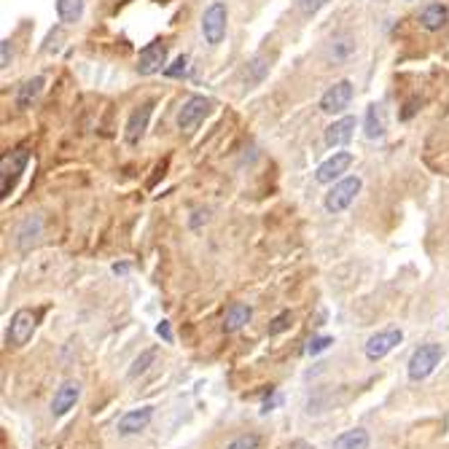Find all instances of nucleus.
<instances>
[{
    "mask_svg": "<svg viewBox=\"0 0 449 449\" xmlns=\"http://www.w3.org/2000/svg\"><path fill=\"white\" fill-rule=\"evenodd\" d=\"M368 430L364 428H352V430H345L334 439L331 449H368Z\"/></svg>",
    "mask_w": 449,
    "mask_h": 449,
    "instance_id": "6ab92c4d",
    "label": "nucleus"
},
{
    "mask_svg": "<svg viewBox=\"0 0 449 449\" xmlns=\"http://www.w3.org/2000/svg\"><path fill=\"white\" fill-rule=\"evenodd\" d=\"M35 334V312L33 309H17L14 318H11V326H8V342L11 345H27Z\"/></svg>",
    "mask_w": 449,
    "mask_h": 449,
    "instance_id": "0eeeda50",
    "label": "nucleus"
},
{
    "mask_svg": "<svg viewBox=\"0 0 449 449\" xmlns=\"http://www.w3.org/2000/svg\"><path fill=\"white\" fill-rule=\"evenodd\" d=\"M43 237V218L41 215H30L27 221H22L19 231H17V247L22 253L33 250V247L41 243Z\"/></svg>",
    "mask_w": 449,
    "mask_h": 449,
    "instance_id": "ddd939ff",
    "label": "nucleus"
},
{
    "mask_svg": "<svg viewBox=\"0 0 449 449\" xmlns=\"http://www.w3.org/2000/svg\"><path fill=\"white\" fill-rule=\"evenodd\" d=\"M352 132H355V116H342L326 129V145L328 148H339V145L350 143Z\"/></svg>",
    "mask_w": 449,
    "mask_h": 449,
    "instance_id": "2eb2a0df",
    "label": "nucleus"
},
{
    "mask_svg": "<svg viewBox=\"0 0 449 449\" xmlns=\"http://www.w3.org/2000/svg\"><path fill=\"white\" fill-rule=\"evenodd\" d=\"M113 3H116V8H119V6H126L129 0H113Z\"/></svg>",
    "mask_w": 449,
    "mask_h": 449,
    "instance_id": "2f4dec72",
    "label": "nucleus"
},
{
    "mask_svg": "<svg viewBox=\"0 0 449 449\" xmlns=\"http://www.w3.org/2000/svg\"><path fill=\"white\" fill-rule=\"evenodd\" d=\"M86 0H57V14H60L62 24H76L81 22Z\"/></svg>",
    "mask_w": 449,
    "mask_h": 449,
    "instance_id": "aec40b11",
    "label": "nucleus"
},
{
    "mask_svg": "<svg viewBox=\"0 0 449 449\" xmlns=\"http://www.w3.org/2000/svg\"><path fill=\"white\" fill-rule=\"evenodd\" d=\"M154 420V407H140L126 411L122 420H119V433L122 436H132V433H140L148 428V423Z\"/></svg>",
    "mask_w": 449,
    "mask_h": 449,
    "instance_id": "4468645a",
    "label": "nucleus"
},
{
    "mask_svg": "<svg viewBox=\"0 0 449 449\" xmlns=\"http://www.w3.org/2000/svg\"><path fill=\"white\" fill-rule=\"evenodd\" d=\"M11 57H14V49H11V41H3L0 43V67L6 70L11 65Z\"/></svg>",
    "mask_w": 449,
    "mask_h": 449,
    "instance_id": "c85d7f7f",
    "label": "nucleus"
},
{
    "mask_svg": "<svg viewBox=\"0 0 449 449\" xmlns=\"http://www.w3.org/2000/svg\"><path fill=\"white\" fill-rule=\"evenodd\" d=\"M350 164H352V154H348V151H336L331 159H326V162L318 167L315 181H318V183H334V181H339V178L348 172Z\"/></svg>",
    "mask_w": 449,
    "mask_h": 449,
    "instance_id": "9b49d317",
    "label": "nucleus"
},
{
    "mask_svg": "<svg viewBox=\"0 0 449 449\" xmlns=\"http://www.w3.org/2000/svg\"><path fill=\"white\" fill-rule=\"evenodd\" d=\"M226 22H229V8H226V3H221V0L210 3L202 17V35L210 46H218V43L224 41Z\"/></svg>",
    "mask_w": 449,
    "mask_h": 449,
    "instance_id": "20e7f679",
    "label": "nucleus"
},
{
    "mask_svg": "<svg viewBox=\"0 0 449 449\" xmlns=\"http://www.w3.org/2000/svg\"><path fill=\"white\" fill-rule=\"evenodd\" d=\"M404 342V334H401V328H388V331H379V334H374L371 339L366 342V358L368 361H382L388 352L398 348Z\"/></svg>",
    "mask_w": 449,
    "mask_h": 449,
    "instance_id": "423d86ee",
    "label": "nucleus"
},
{
    "mask_svg": "<svg viewBox=\"0 0 449 449\" xmlns=\"http://www.w3.org/2000/svg\"><path fill=\"white\" fill-rule=\"evenodd\" d=\"M164 65H167V43L151 41L138 57V73L140 76H154V73L164 70Z\"/></svg>",
    "mask_w": 449,
    "mask_h": 449,
    "instance_id": "6e6552de",
    "label": "nucleus"
},
{
    "mask_svg": "<svg viewBox=\"0 0 449 449\" xmlns=\"http://www.w3.org/2000/svg\"><path fill=\"white\" fill-rule=\"evenodd\" d=\"M156 334L162 336L164 342H172V328H170V320H162V323L156 326Z\"/></svg>",
    "mask_w": 449,
    "mask_h": 449,
    "instance_id": "c756f323",
    "label": "nucleus"
},
{
    "mask_svg": "<svg viewBox=\"0 0 449 449\" xmlns=\"http://www.w3.org/2000/svg\"><path fill=\"white\" fill-rule=\"evenodd\" d=\"M210 105H213V102L207 100V97H202V95L188 97V100L183 102V108L178 111V126H181V129H194V126L210 113Z\"/></svg>",
    "mask_w": 449,
    "mask_h": 449,
    "instance_id": "1a4fd4ad",
    "label": "nucleus"
},
{
    "mask_svg": "<svg viewBox=\"0 0 449 449\" xmlns=\"http://www.w3.org/2000/svg\"><path fill=\"white\" fill-rule=\"evenodd\" d=\"M126 269H129L126 264H116V266H113V272H116V275H126Z\"/></svg>",
    "mask_w": 449,
    "mask_h": 449,
    "instance_id": "7c9ffc66",
    "label": "nucleus"
},
{
    "mask_svg": "<svg viewBox=\"0 0 449 449\" xmlns=\"http://www.w3.org/2000/svg\"><path fill=\"white\" fill-rule=\"evenodd\" d=\"M449 19V11L441 6V3H430L425 6V11L420 14V24L428 30V33H439Z\"/></svg>",
    "mask_w": 449,
    "mask_h": 449,
    "instance_id": "a211bd4d",
    "label": "nucleus"
},
{
    "mask_svg": "<svg viewBox=\"0 0 449 449\" xmlns=\"http://www.w3.org/2000/svg\"><path fill=\"white\" fill-rule=\"evenodd\" d=\"M259 444H261L259 433H243V436H237L234 441H229V447L226 449H259Z\"/></svg>",
    "mask_w": 449,
    "mask_h": 449,
    "instance_id": "b1692460",
    "label": "nucleus"
},
{
    "mask_svg": "<svg viewBox=\"0 0 449 449\" xmlns=\"http://www.w3.org/2000/svg\"><path fill=\"white\" fill-rule=\"evenodd\" d=\"M250 318H253V309L245 302H231L224 315V331L226 334H234V331H240L243 326H247Z\"/></svg>",
    "mask_w": 449,
    "mask_h": 449,
    "instance_id": "f3484780",
    "label": "nucleus"
},
{
    "mask_svg": "<svg viewBox=\"0 0 449 449\" xmlns=\"http://www.w3.org/2000/svg\"><path fill=\"white\" fill-rule=\"evenodd\" d=\"M388 132V113L379 102H371L366 108V138L368 140H379Z\"/></svg>",
    "mask_w": 449,
    "mask_h": 449,
    "instance_id": "dca6fc26",
    "label": "nucleus"
},
{
    "mask_svg": "<svg viewBox=\"0 0 449 449\" xmlns=\"http://www.w3.org/2000/svg\"><path fill=\"white\" fill-rule=\"evenodd\" d=\"M186 65H188V60H186V57H178V60L172 62L170 67H164V76H170V79H178V76H183V73H186Z\"/></svg>",
    "mask_w": 449,
    "mask_h": 449,
    "instance_id": "cd10ccee",
    "label": "nucleus"
},
{
    "mask_svg": "<svg viewBox=\"0 0 449 449\" xmlns=\"http://www.w3.org/2000/svg\"><path fill=\"white\" fill-rule=\"evenodd\" d=\"M379 3H385V0H379Z\"/></svg>",
    "mask_w": 449,
    "mask_h": 449,
    "instance_id": "473e14b6",
    "label": "nucleus"
},
{
    "mask_svg": "<svg viewBox=\"0 0 449 449\" xmlns=\"http://www.w3.org/2000/svg\"><path fill=\"white\" fill-rule=\"evenodd\" d=\"M151 113H154V100L143 102V105H138V108L132 111V116H129V122H126V132H124V138H126V143L129 145H138L143 140L145 129H148V122H151Z\"/></svg>",
    "mask_w": 449,
    "mask_h": 449,
    "instance_id": "9d476101",
    "label": "nucleus"
},
{
    "mask_svg": "<svg viewBox=\"0 0 449 449\" xmlns=\"http://www.w3.org/2000/svg\"><path fill=\"white\" fill-rule=\"evenodd\" d=\"M79 398H81V382H76V379L62 382L60 388H57V393H54V398H51V414L54 417L67 414L70 409L76 407Z\"/></svg>",
    "mask_w": 449,
    "mask_h": 449,
    "instance_id": "f8f14e48",
    "label": "nucleus"
},
{
    "mask_svg": "<svg viewBox=\"0 0 449 449\" xmlns=\"http://www.w3.org/2000/svg\"><path fill=\"white\" fill-rule=\"evenodd\" d=\"M331 0H296V8L304 14V17H312V14H318L323 6H328Z\"/></svg>",
    "mask_w": 449,
    "mask_h": 449,
    "instance_id": "bb28decb",
    "label": "nucleus"
},
{
    "mask_svg": "<svg viewBox=\"0 0 449 449\" xmlns=\"http://www.w3.org/2000/svg\"><path fill=\"white\" fill-rule=\"evenodd\" d=\"M334 345V339L331 336H312L309 342H307V355H318V352H323V350H328Z\"/></svg>",
    "mask_w": 449,
    "mask_h": 449,
    "instance_id": "a878e982",
    "label": "nucleus"
},
{
    "mask_svg": "<svg viewBox=\"0 0 449 449\" xmlns=\"http://www.w3.org/2000/svg\"><path fill=\"white\" fill-rule=\"evenodd\" d=\"M441 355H444V350L441 345H420V348L414 350V355L409 358V379H414V382H420V379H425L433 374V368L441 364Z\"/></svg>",
    "mask_w": 449,
    "mask_h": 449,
    "instance_id": "7ed1b4c3",
    "label": "nucleus"
},
{
    "mask_svg": "<svg viewBox=\"0 0 449 449\" xmlns=\"http://www.w3.org/2000/svg\"><path fill=\"white\" fill-rule=\"evenodd\" d=\"M27 162H30V151L27 148H17V151L3 156V162H0V197L3 199H8V194L14 191V186H17L19 175L24 172Z\"/></svg>",
    "mask_w": 449,
    "mask_h": 449,
    "instance_id": "f257e3e1",
    "label": "nucleus"
},
{
    "mask_svg": "<svg viewBox=\"0 0 449 449\" xmlns=\"http://www.w3.org/2000/svg\"><path fill=\"white\" fill-rule=\"evenodd\" d=\"M269 65H272V57H266V54H261V57H256V60L250 62L245 70L247 86H256L259 81H264V76L269 73Z\"/></svg>",
    "mask_w": 449,
    "mask_h": 449,
    "instance_id": "4be33fe9",
    "label": "nucleus"
},
{
    "mask_svg": "<svg viewBox=\"0 0 449 449\" xmlns=\"http://www.w3.org/2000/svg\"><path fill=\"white\" fill-rule=\"evenodd\" d=\"M352 102V83L350 81H336L334 86H328L320 97V111L328 116H336V113H345Z\"/></svg>",
    "mask_w": 449,
    "mask_h": 449,
    "instance_id": "39448f33",
    "label": "nucleus"
},
{
    "mask_svg": "<svg viewBox=\"0 0 449 449\" xmlns=\"http://www.w3.org/2000/svg\"><path fill=\"white\" fill-rule=\"evenodd\" d=\"M43 83H46V79H43V76H35V79L24 81V86L19 89V97H17V105H19L22 111H24V108H30L33 102L41 97Z\"/></svg>",
    "mask_w": 449,
    "mask_h": 449,
    "instance_id": "412c9836",
    "label": "nucleus"
},
{
    "mask_svg": "<svg viewBox=\"0 0 449 449\" xmlns=\"http://www.w3.org/2000/svg\"><path fill=\"white\" fill-rule=\"evenodd\" d=\"M361 188H364V181L358 178V175H350V178H342L339 183H334V188L326 194V210L328 213H342V210H348L350 204L355 202V197L361 194Z\"/></svg>",
    "mask_w": 449,
    "mask_h": 449,
    "instance_id": "f03ea898",
    "label": "nucleus"
},
{
    "mask_svg": "<svg viewBox=\"0 0 449 449\" xmlns=\"http://www.w3.org/2000/svg\"><path fill=\"white\" fill-rule=\"evenodd\" d=\"M291 323H293V315H291L288 309H286V312H280V315H277V318L269 323V336H277V334L288 331V328H291Z\"/></svg>",
    "mask_w": 449,
    "mask_h": 449,
    "instance_id": "393cba45",
    "label": "nucleus"
},
{
    "mask_svg": "<svg viewBox=\"0 0 449 449\" xmlns=\"http://www.w3.org/2000/svg\"><path fill=\"white\" fill-rule=\"evenodd\" d=\"M156 361V350H145L140 358H135V364H132V368H129V379H138L140 374H145L148 371V366Z\"/></svg>",
    "mask_w": 449,
    "mask_h": 449,
    "instance_id": "5701e85b",
    "label": "nucleus"
}]
</instances>
